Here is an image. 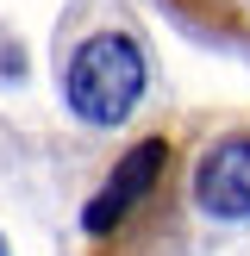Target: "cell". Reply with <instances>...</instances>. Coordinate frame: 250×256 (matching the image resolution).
I'll list each match as a JSON object with an SVG mask.
<instances>
[{"label":"cell","instance_id":"cell-1","mask_svg":"<svg viewBox=\"0 0 250 256\" xmlns=\"http://www.w3.org/2000/svg\"><path fill=\"white\" fill-rule=\"evenodd\" d=\"M62 94H69V106L82 112L88 125H119L125 112L138 106V94H144V56H138V44L119 38V32L88 38L69 56Z\"/></svg>","mask_w":250,"mask_h":256},{"label":"cell","instance_id":"cell-2","mask_svg":"<svg viewBox=\"0 0 250 256\" xmlns=\"http://www.w3.org/2000/svg\"><path fill=\"white\" fill-rule=\"evenodd\" d=\"M194 206L219 225L250 219V138H219L206 144V156L194 162Z\"/></svg>","mask_w":250,"mask_h":256},{"label":"cell","instance_id":"cell-3","mask_svg":"<svg viewBox=\"0 0 250 256\" xmlns=\"http://www.w3.org/2000/svg\"><path fill=\"white\" fill-rule=\"evenodd\" d=\"M162 162H169V144H162V138H144V144H138L132 156H125L119 169H112V182H106V194H100L94 206H88V232H94V238H106L112 225H119L125 212H132V200H138V194H150V188H156V175H162Z\"/></svg>","mask_w":250,"mask_h":256},{"label":"cell","instance_id":"cell-4","mask_svg":"<svg viewBox=\"0 0 250 256\" xmlns=\"http://www.w3.org/2000/svg\"><path fill=\"white\" fill-rule=\"evenodd\" d=\"M0 256H6V250H0Z\"/></svg>","mask_w":250,"mask_h":256},{"label":"cell","instance_id":"cell-5","mask_svg":"<svg viewBox=\"0 0 250 256\" xmlns=\"http://www.w3.org/2000/svg\"><path fill=\"white\" fill-rule=\"evenodd\" d=\"M244 6H250V0H244Z\"/></svg>","mask_w":250,"mask_h":256}]
</instances>
